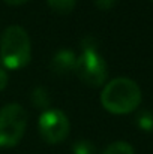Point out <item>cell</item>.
Returning <instances> with one entry per match:
<instances>
[{
    "instance_id": "cell-12",
    "label": "cell",
    "mask_w": 153,
    "mask_h": 154,
    "mask_svg": "<svg viewBox=\"0 0 153 154\" xmlns=\"http://www.w3.org/2000/svg\"><path fill=\"white\" fill-rule=\"evenodd\" d=\"M116 5V0H95V6L101 11H108Z\"/></svg>"
},
{
    "instance_id": "cell-11",
    "label": "cell",
    "mask_w": 153,
    "mask_h": 154,
    "mask_svg": "<svg viewBox=\"0 0 153 154\" xmlns=\"http://www.w3.org/2000/svg\"><path fill=\"white\" fill-rule=\"evenodd\" d=\"M72 153L74 154H95L96 153V148H95V145L90 141H87V139H78L72 145Z\"/></svg>"
},
{
    "instance_id": "cell-2",
    "label": "cell",
    "mask_w": 153,
    "mask_h": 154,
    "mask_svg": "<svg viewBox=\"0 0 153 154\" xmlns=\"http://www.w3.org/2000/svg\"><path fill=\"white\" fill-rule=\"evenodd\" d=\"M32 60V44L21 26H9L0 36V61L6 69L18 70Z\"/></svg>"
},
{
    "instance_id": "cell-13",
    "label": "cell",
    "mask_w": 153,
    "mask_h": 154,
    "mask_svg": "<svg viewBox=\"0 0 153 154\" xmlns=\"http://www.w3.org/2000/svg\"><path fill=\"white\" fill-rule=\"evenodd\" d=\"M8 81H9L8 73H6V70L0 66V91H3V90H5V87L8 85Z\"/></svg>"
},
{
    "instance_id": "cell-10",
    "label": "cell",
    "mask_w": 153,
    "mask_h": 154,
    "mask_svg": "<svg viewBox=\"0 0 153 154\" xmlns=\"http://www.w3.org/2000/svg\"><path fill=\"white\" fill-rule=\"evenodd\" d=\"M137 126L141 129V130H146V132H150L153 130V114L147 109H143L137 114Z\"/></svg>"
},
{
    "instance_id": "cell-4",
    "label": "cell",
    "mask_w": 153,
    "mask_h": 154,
    "mask_svg": "<svg viewBox=\"0 0 153 154\" xmlns=\"http://www.w3.org/2000/svg\"><path fill=\"white\" fill-rule=\"evenodd\" d=\"M74 72L78 79L89 87H101L108 76L107 63L98 50H83L77 57Z\"/></svg>"
},
{
    "instance_id": "cell-8",
    "label": "cell",
    "mask_w": 153,
    "mask_h": 154,
    "mask_svg": "<svg viewBox=\"0 0 153 154\" xmlns=\"http://www.w3.org/2000/svg\"><path fill=\"white\" fill-rule=\"evenodd\" d=\"M47 3L50 5V8L56 14L66 15L74 11L77 0H47Z\"/></svg>"
},
{
    "instance_id": "cell-6",
    "label": "cell",
    "mask_w": 153,
    "mask_h": 154,
    "mask_svg": "<svg viewBox=\"0 0 153 154\" xmlns=\"http://www.w3.org/2000/svg\"><path fill=\"white\" fill-rule=\"evenodd\" d=\"M75 63H77V55L71 50L63 48V50H59L53 55L50 67L56 75L65 76L75 69Z\"/></svg>"
},
{
    "instance_id": "cell-15",
    "label": "cell",
    "mask_w": 153,
    "mask_h": 154,
    "mask_svg": "<svg viewBox=\"0 0 153 154\" xmlns=\"http://www.w3.org/2000/svg\"><path fill=\"white\" fill-rule=\"evenodd\" d=\"M152 2H153V0H152Z\"/></svg>"
},
{
    "instance_id": "cell-9",
    "label": "cell",
    "mask_w": 153,
    "mask_h": 154,
    "mask_svg": "<svg viewBox=\"0 0 153 154\" xmlns=\"http://www.w3.org/2000/svg\"><path fill=\"white\" fill-rule=\"evenodd\" d=\"M102 154H135L134 147L125 141H117L104 148Z\"/></svg>"
},
{
    "instance_id": "cell-1",
    "label": "cell",
    "mask_w": 153,
    "mask_h": 154,
    "mask_svg": "<svg viewBox=\"0 0 153 154\" xmlns=\"http://www.w3.org/2000/svg\"><path fill=\"white\" fill-rule=\"evenodd\" d=\"M101 103L110 114L125 115L140 106L141 90L138 84L129 78H116L104 87Z\"/></svg>"
},
{
    "instance_id": "cell-3",
    "label": "cell",
    "mask_w": 153,
    "mask_h": 154,
    "mask_svg": "<svg viewBox=\"0 0 153 154\" xmlns=\"http://www.w3.org/2000/svg\"><path fill=\"white\" fill-rule=\"evenodd\" d=\"M27 127V112L18 103H8L0 109V147L20 144Z\"/></svg>"
},
{
    "instance_id": "cell-7",
    "label": "cell",
    "mask_w": 153,
    "mask_h": 154,
    "mask_svg": "<svg viewBox=\"0 0 153 154\" xmlns=\"http://www.w3.org/2000/svg\"><path fill=\"white\" fill-rule=\"evenodd\" d=\"M50 93L44 87H36L32 91V103L39 109H48L50 106Z\"/></svg>"
},
{
    "instance_id": "cell-5",
    "label": "cell",
    "mask_w": 153,
    "mask_h": 154,
    "mask_svg": "<svg viewBox=\"0 0 153 154\" xmlns=\"http://www.w3.org/2000/svg\"><path fill=\"white\" fill-rule=\"evenodd\" d=\"M39 135L47 144H60L63 142L71 130V123L68 115L60 109H45L38 121Z\"/></svg>"
},
{
    "instance_id": "cell-14",
    "label": "cell",
    "mask_w": 153,
    "mask_h": 154,
    "mask_svg": "<svg viewBox=\"0 0 153 154\" xmlns=\"http://www.w3.org/2000/svg\"><path fill=\"white\" fill-rule=\"evenodd\" d=\"M8 5H11V6H20V5H24V3H27L29 0H5Z\"/></svg>"
}]
</instances>
